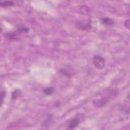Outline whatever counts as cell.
<instances>
[{
	"mask_svg": "<svg viewBox=\"0 0 130 130\" xmlns=\"http://www.w3.org/2000/svg\"><path fill=\"white\" fill-rule=\"evenodd\" d=\"M14 4L13 1H0V6L2 7H6L13 6Z\"/></svg>",
	"mask_w": 130,
	"mask_h": 130,
	"instance_id": "8",
	"label": "cell"
},
{
	"mask_svg": "<svg viewBox=\"0 0 130 130\" xmlns=\"http://www.w3.org/2000/svg\"><path fill=\"white\" fill-rule=\"evenodd\" d=\"M108 101H109V98H108L107 97H104L97 101H94V104L97 107H101L105 105L108 102Z\"/></svg>",
	"mask_w": 130,
	"mask_h": 130,
	"instance_id": "4",
	"label": "cell"
},
{
	"mask_svg": "<svg viewBox=\"0 0 130 130\" xmlns=\"http://www.w3.org/2000/svg\"><path fill=\"white\" fill-rule=\"evenodd\" d=\"M124 25L125 27L127 29H129V26H130V23H129V19H127L124 22Z\"/></svg>",
	"mask_w": 130,
	"mask_h": 130,
	"instance_id": "13",
	"label": "cell"
},
{
	"mask_svg": "<svg viewBox=\"0 0 130 130\" xmlns=\"http://www.w3.org/2000/svg\"><path fill=\"white\" fill-rule=\"evenodd\" d=\"M100 20L102 24L106 26L110 27V26H113L114 24V20L109 17H102V18H101Z\"/></svg>",
	"mask_w": 130,
	"mask_h": 130,
	"instance_id": "5",
	"label": "cell"
},
{
	"mask_svg": "<svg viewBox=\"0 0 130 130\" xmlns=\"http://www.w3.org/2000/svg\"><path fill=\"white\" fill-rule=\"evenodd\" d=\"M21 94V92L20 90L18 89L15 90L11 94V99L12 100H16L18 97H19V96Z\"/></svg>",
	"mask_w": 130,
	"mask_h": 130,
	"instance_id": "9",
	"label": "cell"
},
{
	"mask_svg": "<svg viewBox=\"0 0 130 130\" xmlns=\"http://www.w3.org/2000/svg\"><path fill=\"white\" fill-rule=\"evenodd\" d=\"M6 37L10 40L13 41H17L19 40V37L16 32H9L5 34Z\"/></svg>",
	"mask_w": 130,
	"mask_h": 130,
	"instance_id": "6",
	"label": "cell"
},
{
	"mask_svg": "<svg viewBox=\"0 0 130 130\" xmlns=\"http://www.w3.org/2000/svg\"><path fill=\"white\" fill-rule=\"evenodd\" d=\"M81 12L82 13L87 14L89 12V8L86 6H81Z\"/></svg>",
	"mask_w": 130,
	"mask_h": 130,
	"instance_id": "11",
	"label": "cell"
},
{
	"mask_svg": "<svg viewBox=\"0 0 130 130\" xmlns=\"http://www.w3.org/2000/svg\"><path fill=\"white\" fill-rule=\"evenodd\" d=\"M80 119L78 117H74L71 119L68 124V127L69 129H74L79 124Z\"/></svg>",
	"mask_w": 130,
	"mask_h": 130,
	"instance_id": "3",
	"label": "cell"
},
{
	"mask_svg": "<svg viewBox=\"0 0 130 130\" xmlns=\"http://www.w3.org/2000/svg\"><path fill=\"white\" fill-rule=\"evenodd\" d=\"M93 63L98 69H103L105 65V60L100 55H95L93 58Z\"/></svg>",
	"mask_w": 130,
	"mask_h": 130,
	"instance_id": "1",
	"label": "cell"
},
{
	"mask_svg": "<svg viewBox=\"0 0 130 130\" xmlns=\"http://www.w3.org/2000/svg\"><path fill=\"white\" fill-rule=\"evenodd\" d=\"M6 93L5 91H2L1 92V105H2L3 102L4 101V99L6 96Z\"/></svg>",
	"mask_w": 130,
	"mask_h": 130,
	"instance_id": "12",
	"label": "cell"
},
{
	"mask_svg": "<svg viewBox=\"0 0 130 130\" xmlns=\"http://www.w3.org/2000/svg\"><path fill=\"white\" fill-rule=\"evenodd\" d=\"M54 89L53 87H47L45 88L44 90H43V93H44L45 95L47 96H50L52 95L54 93Z\"/></svg>",
	"mask_w": 130,
	"mask_h": 130,
	"instance_id": "7",
	"label": "cell"
},
{
	"mask_svg": "<svg viewBox=\"0 0 130 130\" xmlns=\"http://www.w3.org/2000/svg\"><path fill=\"white\" fill-rule=\"evenodd\" d=\"M29 31V28L25 27H21L20 28H19L17 30V32H18V33H28Z\"/></svg>",
	"mask_w": 130,
	"mask_h": 130,
	"instance_id": "10",
	"label": "cell"
},
{
	"mask_svg": "<svg viewBox=\"0 0 130 130\" xmlns=\"http://www.w3.org/2000/svg\"><path fill=\"white\" fill-rule=\"evenodd\" d=\"M76 28L82 31L89 30L92 28L91 21L89 20L86 21H78L76 24Z\"/></svg>",
	"mask_w": 130,
	"mask_h": 130,
	"instance_id": "2",
	"label": "cell"
}]
</instances>
